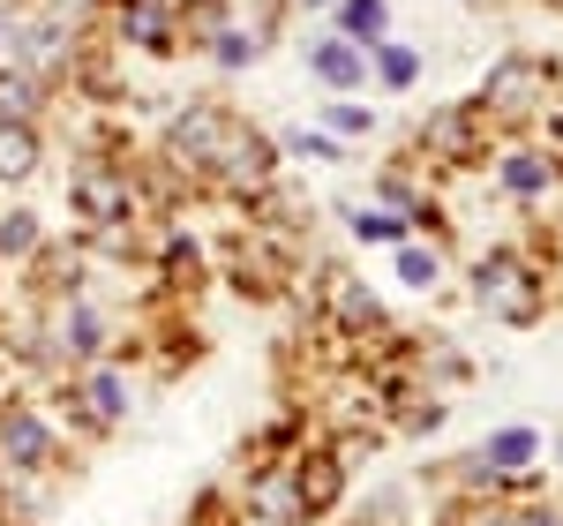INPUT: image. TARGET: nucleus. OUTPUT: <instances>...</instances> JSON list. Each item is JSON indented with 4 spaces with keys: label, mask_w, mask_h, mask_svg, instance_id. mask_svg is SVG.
I'll use <instances>...</instances> for the list:
<instances>
[{
    "label": "nucleus",
    "mask_w": 563,
    "mask_h": 526,
    "mask_svg": "<svg viewBox=\"0 0 563 526\" xmlns=\"http://www.w3.org/2000/svg\"><path fill=\"white\" fill-rule=\"evenodd\" d=\"M474 302L488 308V316H504V324H533V316H541V278H533L519 256H481Z\"/></svg>",
    "instance_id": "nucleus-1"
},
{
    "label": "nucleus",
    "mask_w": 563,
    "mask_h": 526,
    "mask_svg": "<svg viewBox=\"0 0 563 526\" xmlns=\"http://www.w3.org/2000/svg\"><path fill=\"white\" fill-rule=\"evenodd\" d=\"M0 467H15V474H45V467H60V437H53V421L31 414V406H8V414H0Z\"/></svg>",
    "instance_id": "nucleus-2"
},
{
    "label": "nucleus",
    "mask_w": 563,
    "mask_h": 526,
    "mask_svg": "<svg viewBox=\"0 0 563 526\" xmlns=\"http://www.w3.org/2000/svg\"><path fill=\"white\" fill-rule=\"evenodd\" d=\"M271 166H278V151H271L256 129H233V121H225V135H218V151H211V174L233 180V188H263Z\"/></svg>",
    "instance_id": "nucleus-3"
},
{
    "label": "nucleus",
    "mask_w": 563,
    "mask_h": 526,
    "mask_svg": "<svg viewBox=\"0 0 563 526\" xmlns=\"http://www.w3.org/2000/svg\"><path fill=\"white\" fill-rule=\"evenodd\" d=\"M53 353L60 361H106V316L90 302H68L53 316Z\"/></svg>",
    "instance_id": "nucleus-4"
},
{
    "label": "nucleus",
    "mask_w": 563,
    "mask_h": 526,
    "mask_svg": "<svg viewBox=\"0 0 563 526\" xmlns=\"http://www.w3.org/2000/svg\"><path fill=\"white\" fill-rule=\"evenodd\" d=\"M541 90H549V68H541V61H526V53H511V61H496V68H488V90H481V98H488V106H504V113H519V106L541 98Z\"/></svg>",
    "instance_id": "nucleus-5"
},
{
    "label": "nucleus",
    "mask_w": 563,
    "mask_h": 526,
    "mask_svg": "<svg viewBox=\"0 0 563 526\" xmlns=\"http://www.w3.org/2000/svg\"><path fill=\"white\" fill-rule=\"evenodd\" d=\"M90 406V421L98 429H113V421H129V406H135V384L121 376V369H90L84 376V392H76Z\"/></svg>",
    "instance_id": "nucleus-6"
},
{
    "label": "nucleus",
    "mask_w": 563,
    "mask_h": 526,
    "mask_svg": "<svg viewBox=\"0 0 563 526\" xmlns=\"http://www.w3.org/2000/svg\"><path fill=\"white\" fill-rule=\"evenodd\" d=\"M218 135H225V113H218V106H196L188 121H174V158L180 166H211Z\"/></svg>",
    "instance_id": "nucleus-7"
},
{
    "label": "nucleus",
    "mask_w": 563,
    "mask_h": 526,
    "mask_svg": "<svg viewBox=\"0 0 563 526\" xmlns=\"http://www.w3.org/2000/svg\"><path fill=\"white\" fill-rule=\"evenodd\" d=\"M45 106V76H31V68H0V121H15V129H31Z\"/></svg>",
    "instance_id": "nucleus-8"
},
{
    "label": "nucleus",
    "mask_w": 563,
    "mask_h": 526,
    "mask_svg": "<svg viewBox=\"0 0 563 526\" xmlns=\"http://www.w3.org/2000/svg\"><path fill=\"white\" fill-rule=\"evenodd\" d=\"M308 68H316V76H323L331 90H353L361 76H368V53H361L353 39H323L316 53H308Z\"/></svg>",
    "instance_id": "nucleus-9"
},
{
    "label": "nucleus",
    "mask_w": 563,
    "mask_h": 526,
    "mask_svg": "<svg viewBox=\"0 0 563 526\" xmlns=\"http://www.w3.org/2000/svg\"><path fill=\"white\" fill-rule=\"evenodd\" d=\"M31 174H38V129L0 121V188H23Z\"/></svg>",
    "instance_id": "nucleus-10"
},
{
    "label": "nucleus",
    "mask_w": 563,
    "mask_h": 526,
    "mask_svg": "<svg viewBox=\"0 0 563 526\" xmlns=\"http://www.w3.org/2000/svg\"><path fill=\"white\" fill-rule=\"evenodd\" d=\"M121 23H129V39L151 45V53H166V45H174V15H166V0H129V8H121Z\"/></svg>",
    "instance_id": "nucleus-11"
},
{
    "label": "nucleus",
    "mask_w": 563,
    "mask_h": 526,
    "mask_svg": "<svg viewBox=\"0 0 563 526\" xmlns=\"http://www.w3.org/2000/svg\"><path fill=\"white\" fill-rule=\"evenodd\" d=\"M45 249V226L38 211H0V263H23Z\"/></svg>",
    "instance_id": "nucleus-12"
},
{
    "label": "nucleus",
    "mask_w": 563,
    "mask_h": 526,
    "mask_svg": "<svg viewBox=\"0 0 563 526\" xmlns=\"http://www.w3.org/2000/svg\"><path fill=\"white\" fill-rule=\"evenodd\" d=\"M339 489H346V474H339L331 459H316V467H301V474H294V496H301V512H331V504H339Z\"/></svg>",
    "instance_id": "nucleus-13"
},
{
    "label": "nucleus",
    "mask_w": 563,
    "mask_h": 526,
    "mask_svg": "<svg viewBox=\"0 0 563 526\" xmlns=\"http://www.w3.org/2000/svg\"><path fill=\"white\" fill-rule=\"evenodd\" d=\"M76 204H84L98 226H113V219H129V188H113L106 174H84L76 180Z\"/></svg>",
    "instance_id": "nucleus-14"
},
{
    "label": "nucleus",
    "mask_w": 563,
    "mask_h": 526,
    "mask_svg": "<svg viewBox=\"0 0 563 526\" xmlns=\"http://www.w3.org/2000/svg\"><path fill=\"white\" fill-rule=\"evenodd\" d=\"M549 180H556V158H541V151H511L504 158V188L511 196H541Z\"/></svg>",
    "instance_id": "nucleus-15"
},
{
    "label": "nucleus",
    "mask_w": 563,
    "mask_h": 526,
    "mask_svg": "<svg viewBox=\"0 0 563 526\" xmlns=\"http://www.w3.org/2000/svg\"><path fill=\"white\" fill-rule=\"evenodd\" d=\"M339 23H346V39L361 45V53H368V45H384L390 8H384V0H346V8H339Z\"/></svg>",
    "instance_id": "nucleus-16"
},
{
    "label": "nucleus",
    "mask_w": 563,
    "mask_h": 526,
    "mask_svg": "<svg viewBox=\"0 0 563 526\" xmlns=\"http://www.w3.org/2000/svg\"><path fill=\"white\" fill-rule=\"evenodd\" d=\"M533 451H541V437H533V429H504V437H488V451H481V459H488L496 474H519Z\"/></svg>",
    "instance_id": "nucleus-17"
},
{
    "label": "nucleus",
    "mask_w": 563,
    "mask_h": 526,
    "mask_svg": "<svg viewBox=\"0 0 563 526\" xmlns=\"http://www.w3.org/2000/svg\"><path fill=\"white\" fill-rule=\"evenodd\" d=\"M211 53H218V68H249V61H256V53H263V39H256V31H233V23H225V31H211Z\"/></svg>",
    "instance_id": "nucleus-18"
},
{
    "label": "nucleus",
    "mask_w": 563,
    "mask_h": 526,
    "mask_svg": "<svg viewBox=\"0 0 563 526\" xmlns=\"http://www.w3.org/2000/svg\"><path fill=\"white\" fill-rule=\"evenodd\" d=\"M339 316H346L353 331H368V324H384V308H376V294H361V286H339Z\"/></svg>",
    "instance_id": "nucleus-19"
},
{
    "label": "nucleus",
    "mask_w": 563,
    "mask_h": 526,
    "mask_svg": "<svg viewBox=\"0 0 563 526\" xmlns=\"http://www.w3.org/2000/svg\"><path fill=\"white\" fill-rule=\"evenodd\" d=\"M376 68H384V84H390V90H406V84H413V68H421V61H413L406 45H384V53H376Z\"/></svg>",
    "instance_id": "nucleus-20"
},
{
    "label": "nucleus",
    "mask_w": 563,
    "mask_h": 526,
    "mask_svg": "<svg viewBox=\"0 0 563 526\" xmlns=\"http://www.w3.org/2000/svg\"><path fill=\"white\" fill-rule=\"evenodd\" d=\"M435 271H443L435 249H429V256H421V249H406V256H398V278H406V286H435Z\"/></svg>",
    "instance_id": "nucleus-21"
},
{
    "label": "nucleus",
    "mask_w": 563,
    "mask_h": 526,
    "mask_svg": "<svg viewBox=\"0 0 563 526\" xmlns=\"http://www.w3.org/2000/svg\"><path fill=\"white\" fill-rule=\"evenodd\" d=\"M286 151H294V158H339V143H331V135H308V129L286 135Z\"/></svg>",
    "instance_id": "nucleus-22"
},
{
    "label": "nucleus",
    "mask_w": 563,
    "mask_h": 526,
    "mask_svg": "<svg viewBox=\"0 0 563 526\" xmlns=\"http://www.w3.org/2000/svg\"><path fill=\"white\" fill-rule=\"evenodd\" d=\"M429 143H443V151H466V113H443V121H429Z\"/></svg>",
    "instance_id": "nucleus-23"
},
{
    "label": "nucleus",
    "mask_w": 563,
    "mask_h": 526,
    "mask_svg": "<svg viewBox=\"0 0 563 526\" xmlns=\"http://www.w3.org/2000/svg\"><path fill=\"white\" fill-rule=\"evenodd\" d=\"M353 233H361V241H398L406 226H398V219H384V211H361V219H353Z\"/></svg>",
    "instance_id": "nucleus-24"
},
{
    "label": "nucleus",
    "mask_w": 563,
    "mask_h": 526,
    "mask_svg": "<svg viewBox=\"0 0 563 526\" xmlns=\"http://www.w3.org/2000/svg\"><path fill=\"white\" fill-rule=\"evenodd\" d=\"M331 129H339V135H361V129H376V113H361V106H331Z\"/></svg>",
    "instance_id": "nucleus-25"
},
{
    "label": "nucleus",
    "mask_w": 563,
    "mask_h": 526,
    "mask_svg": "<svg viewBox=\"0 0 563 526\" xmlns=\"http://www.w3.org/2000/svg\"><path fill=\"white\" fill-rule=\"evenodd\" d=\"M511 526H563L556 504H533V512H511Z\"/></svg>",
    "instance_id": "nucleus-26"
},
{
    "label": "nucleus",
    "mask_w": 563,
    "mask_h": 526,
    "mask_svg": "<svg viewBox=\"0 0 563 526\" xmlns=\"http://www.w3.org/2000/svg\"><path fill=\"white\" fill-rule=\"evenodd\" d=\"M474 526H511V512H481V519Z\"/></svg>",
    "instance_id": "nucleus-27"
},
{
    "label": "nucleus",
    "mask_w": 563,
    "mask_h": 526,
    "mask_svg": "<svg viewBox=\"0 0 563 526\" xmlns=\"http://www.w3.org/2000/svg\"><path fill=\"white\" fill-rule=\"evenodd\" d=\"M241 526H278V519H263V512H249V519H241Z\"/></svg>",
    "instance_id": "nucleus-28"
},
{
    "label": "nucleus",
    "mask_w": 563,
    "mask_h": 526,
    "mask_svg": "<svg viewBox=\"0 0 563 526\" xmlns=\"http://www.w3.org/2000/svg\"><path fill=\"white\" fill-rule=\"evenodd\" d=\"M308 8H331V0H308Z\"/></svg>",
    "instance_id": "nucleus-29"
},
{
    "label": "nucleus",
    "mask_w": 563,
    "mask_h": 526,
    "mask_svg": "<svg viewBox=\"0 0 563 526\" xmlns=\"http://www.w3.org/2000/svg\"><path fill=\"white\" fill-rule=\"evenodd\" d=\"M556 451H563V443H556Z\"/></svg>",
    "instance_id": "nucleus-30"
}]
</instances>
